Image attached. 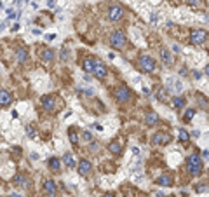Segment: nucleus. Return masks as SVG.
Here are the masks:
<instances>
[{"mask_svg": "<svg viewBox=\"0 0 209 197\" xmlns=\"http://www.w3.org/2000/svg\"><path fill=\"white\" fill-rule=\"evenodd\" d=\"M96 68V61H93V59H84V70L87 72V73H93Z\"/></svg>", "mask_w": 209, "mask_h": 197, "instance_id": "nucleus-15", "label": "nucleus"}, {"mask_svg": "<svg viewBox=\"0 0 209 197\" xmlns=\"http://www.w3.org/2000/svg\"><path fill=\"white\" fill-rule=\"evenodd\" d=\"M202 154H204V159H206V160H209V150H204Z\"/></svg>", "mask_w": 209, "mask_h": 197, "instance_id": "nucleus-34", "label": "nucleus"}, {"mask_svg": "<svg viewBox=\"0 0 209 197\" xmlns=\"http://www.w3.org/2000/svg\"><path fill=\"white\" fill-rule=\"evenodd\" d=\"M7 197H21V196H18V194H14V196H7Z\"/></svg>", "mask_w": 209, "mask_h": 197, "instance_id": "nucleus-38", "label": "nucleus"}, {"mask_svg": "<svg viewBox=\"0 0 209 197\" xmlns=\"http://www.w3.org/2000/svg\"><path fill=\"white\" fill-rule=\"evenodd\" d=\"M204 40H206V32H204V30H192L190 42L193 45H200Z\"/></svg>", "mask_w": 209, "mask_h": 197, "instance_id": "nucleus-5", "label": "nucleus"}, {"mask_svg": "<svg viewBox=\"0 0 209 197\" xmlns=\"http://www.w3.org/2000/svg\"><path fill=\"white\" fill-rule=\"evenodd\" d=\"M59 166H61V164H59V159H56V157L49 159V168H51V169L57 171V169H59Z\"/></svg>", "mask_w": 209, "mask_h": 197, "instance_id": "nucleus-20", "label": "nucleus"}, {"mask_svg": "<svg viewBox=\"0 0 209 197\" xmlns=\"http://www.w3.org/2000/svg\"><path fill=\"white\" fill-rule=\"evenodd\" d=\"M197 192H209V187H204V185H199V187H197Z\"/></svg>", "mask_w": 209, "mask_h": 197, "instance_id": "nucleus-30", "label": "nucleus"}, {"mask_svg": "<svg viewBox=\"0 0 209 197\" xmlns=\"http://www.w3.org/2000/svg\"><path fill=\"white\" fill-rule=\"evenodd\" d=\"M122 14H124V9H122L120 5H112L110 11H108V18L112 21H119L122 18Z\"/></svg>", "mask_w": 209, "mask_h": 197, "instance_id": "nucleus-6", "label": "nucleus"}, {"mask_svg": "<svg viewBox=\"0 0 209 197\" xmlns=\"http://www.w3.org/2000/svg\"><path fill=\"white\" fill-rule=\"evenodd\" d=\"M103 197H115L113 194H106V196H103Z\"/></svg>", "mask_w": 209, "mask_h": 197, "instance_id": "nucleus-37", "label": "nucleus"}, {"mask_svg": "<svg viewBox=\"0 0 209 197\" xmlns=\"http://www.w3.org/2000/svg\"><path fill=\"white\" fill-rule=\"evenodd\" d=\"M89 171H91V162L89 160H80V164H78V173L82 175V176H85V175H89Z\"/></svg>", "mask_w": 209, "mask_h": 197, "instance_id": "nucleus-11", "label": "nucleus"}, {"mask_svg": "<svg viewBox=\"0 0 209 197\" xmlns=\"http://www.w3.org/2000/svg\"><path fill=\"white\" fill-rule=\"evenodd\" d=\"M157 99H159V101H167V94H166L164 89H159V91H157Z\"/></svg>", "mask_w": 209, "mask_h": 197, "instance_id": "nucleus-22", "label": "nucleus"}, {"mask_svg": "<svg viewBox=\"0 0 209 197\" xmlns=\"http://www.w3.org/2000/svg\"><path fill=\"white\" fill-rule=\"evenodd\" d=\"M115 98L119 99V101H122V103H126V101L131 99V91H129L126 86H119V87L115 89Z\"/></svg>", "mask_w": 209, "mask_h": 197, "instance_id": "nucleus-4", "label": "nucleus"}, {"mask_svg": "<svg viewBox=\"0 0 209 197\" xmlns=\"http://www.w3.org/2000/svg\"><path fill=\"white\" fill-rule=\"evenodd\" d=\"M180 141H188V133L185 129H180Z\"/></svg>", "mask_w": 209, "mask_h": 197, "instance_id": "nucleus-26", "label": "nucleus"}, {"mask_svg": "<svg viewBox=\"0 0 209 197\" xmlns=\"http://www.w3.org/2000/svg\"><path fill=\"white\" fill-rule=\"evenodd\" d=\"M108 148H110V152H112V154H120V150H122V147H120V143H119V141H112V143L108 145Z\"/></svg>", "mask_w": 209, "mask_h": 197, "instance_id": "nucleus-18", "label": "nucleus"}, {"mask_svg": "<svg viewBox=\"0 0 209 197\" xmlns=\"http://www.w3.org/2000/svg\"><path fill=\"white\" fill-rule=\"evenodd\" d=\"M183 105H185V98H183V96H178V98L174 99V106H176V108H181Z\"/></svg>", "mask_w": 209, "mask_h": 197, "instance_id": "nucleus-24", "label": "nucleus"}, {"mask_svg": "<svg viewBox=\"0 0 209 197\" xmlns=\"http://www.w3.org/2000/svg\"><path fill=\"white\" fill-rule=\"evenodd\" d=\"M160 58H162V61L166 65H172V58H171V54H169L167 49H160Z\"/></svg>", "mask_w": 209, "mask_h": 197, "instance_id": "nucleus-16", "label": "nucleus"}, {"mask_svg": "<svg viewBox=\"0 0 209 197\" xmlns=\"http://www.w3.org/2000/svg\"><path fill=\"white\" fill-rule=\"evenodd\" d=\"M188 4H190L192 7H200L202 2H200V0H188Z\"/></svg>", "mask_w": 209, "mask_h": 197, "instance_id": "nucleus-29", "label": "nucleus"}, {"mask_svg": "<svg viewBox=\"0 0 209 197\" xmlns=\"http://www.w3.org/2000/svg\"><path fill=\"white\" fill-rule=\"evenodd\" d=\"M44 192L49 194V196H54L56 194V185H54L52 180H45L44 181Z\"/></svg>", "mask_w": 209, "mask_h": 197, "instance_id": "nucleus-12", "label": "nucleus"}, {"mask_svg": "<svg viewBox=\"0 0 209 197\" xmlns=\"http://www.w3.org/2000/svg\"><path fill=\"white\" fill-rule=\"evenodd\" d=\"M193 115H195V110H187V112H185V115H183V120H185V122H188V120H192V119H193Z\"/></svg>", "mask_w": 209, "mask_h": 197, "instance_id": "nucleus-23", "label": "nucleus"}, {"mask_svg": "<svg viewBox=\"0 0 209 197\" xmlns=\"http://www.w3.org/2000/svg\"><path fill=\"white\" fill-rule=\"evenodd\" d=\"M139 68H141L143 72L152 73L153 70H155V63H153V59L150 58V56L143 54V56H139Z\"/></svg>", "mask_w": 209, "mask_h": 197, "instance_id": "nucleus-3", "label": "nucleus"}, {"mask_svg": "<svg viewBox=\"0 0 209 197\" xmlns=\"http://www.w3.org/2000/svg\"><path fill=\"white\" fill-rule=\"evenodd\" d=\"M180 73H181V75L185 77V75H187V68H181V70H180Z\"/></svg>", "mask_w": 209, "mask_h": 197, "instance_id": "nucleus-35", "label": "nucleus"}, {"mask_svg": "<svg viewBox=\"0 0 209 197\" xmlns=\"http://www.w3.org/2000/svg\"><path fill=\"white\" fill-rule=\"evenodd\" d=\"M42 56H44V59H45V61H52V58H54V52H52V51H44V54H42Z\"/></svg>", "mask_w": 209, "mask_h": 197, "instance_id": "nucleus-25", "label": "nucleus"}, {"mask_svg": "<svg viewBox=\"0 0 209 197\" xmlns=\"http://www.w3.org/2000/svg\"><path fill=\"white\" fill-rule=\"evenodd\" d=\"M0 7H2V5H0Z\"/></svg>", "mask_w": 209, "mask_h": 197, "instance_id": "nucleus-41", "label": "nucleus"}, {"mask_svg": "<svg viewBox=\"0 0 209 197\" xmlns=\"http://www.w3.org/2000/svg\"><path fill=\"white\" fill-rule=\"evenodd\" d=\"M14 2H16V4H19V2H21V0H14Z\"/></svg>", "mask_w": 209, "mask_h": 197, "instance_id": "nucleus-39", "label": "nucleus"}, {"mask_svg": "<svg viewBox=\"0 0 209 197\" xmlns=\"http://www.w3.org/2000/svg\"><path fill=\"white\" fill-rule=\"evenodd\" d=\"M171 134H167V133H157L155 136H153V143L155 145H166V143H169L171 141Z\"/></svg>", "mask_w": 209, "mask_h": 197, "instance_id": "nucleus-7", "label": "nucleus"}, {"mask_svg": "<svg viewBox=\"0 0 209 197\" xmlns=\"http://www.w3.org/2000/svg\"><path fill=\"white\" fill-rule=\"evenodd\" d=\"M206 75H209V65L206 66Z\"/></svg>", "mask_w": 209, "mask_h": 197, "instance_id": "nucleus-36", "label": "nucleus"}, {"mask_svg": "<svg viewBox=\"0 0 209 197\" xmlns=\"http://www.w3.org/2000/svg\"><path fill=\"white\" fill-rule=\"evenodd\" d=\"M54 4H56V0H47V5L49 7H54Z\"/></svg>", "mask_w": 209, "mask_h": 197, "instance_id": "nucleus-33", "label": "nucleus"}, {"mask_svg": "<svg viewBox=\"0 0 209 197\" xmlns=\"http://www.w3.org/2000/svg\"><path fill=\"white\" fill-rule=\"evenodd\" d=\"M84 139H89V141L93 139V136H91V133H89V131H85V133H84Z\"/></svg>", "mask_w": 209, "mask_h": 197, "instance_id": "nucleus-32", "label": "nucleus"}, {"mask_svg": "<svg viewBox=\"0 0 209 197\" xmlns=\"http://www.w3.org/2000/svg\"><path fill=\"white\" fill-rule=\"evenodd\" d=\"M63 160H65V164H66L68 168H75V160L72 157V154H65V155H63Z\"/></svg>", "mask_w": 209, "mask_h": 197, "instance_id": "nucleus-19", "label": "nucleus"}, {"mask_svg": "<svg viewBox=\"0 0 209 197\" xmlns=\"http://www.w3.org/2000/svg\"><path fill=\"white\" fill-rule=\"evenodd\" d=\"M169 197H172V196H169Z\"/></svg>", "mask_w": 209, "mask_h": 197, "instance_id": "nucleus-40", "label": "nucleus"}, {"mask_svg": "<svg viewBox=\"0 0 209 197\" xmlns=\"http://www.w3.org/2000/svg\"><path fill=\"white\" fill-rule=\"evenodd\" d=\"M171 183H172L171 175H162V176H159V180H157V185H160V187H169Z\"/></svg>", "mask_w": 209, "mask_h": 197, "instance_id": "nucleus-14", "label": "nucleus"}, {"mask_svg": "<svg viewBox=\"0 0 209 197\" xmlns=\"http://www.w3.org/2000/svg\"><path fill=\"white\" fill-rule=\"evenodd\" d=\"M110 44H112V47L113 49H122L124 45H126V35L122 33V32H113L112 35H110Z\"/></svg>", "mask_w": 209, "mask_h": 197, "instance_id": "nucleus-2", "label": "nucleus"}, {"mask_svg": "<svg viewBox=\"0 0 209 197\" xmlns=\"http://www.w3.org/2000/svg\"><path fill=\"white\" fill-rule=\"evenodd\" d=\"M14 181H16V183H18V185H23V187H24V188H26V187H28V183H26V178H24V176H21V175H18V176L14 178Z\"/></svg>", "mask_w": 209, "mask_h": 197, "instance_id": "nucleus-21", "label": "nucleus"}, {"mask_svg": "<svg viewBox=\"0 0 209 197\" xmlns=\"http://www.w3.org/2000/svg\"><path fill=\"white\" fill-rule=\"evenodd\" d=\"M26 133H28V136H30V138H35V134H37V133H35V129H33L32 126H26Z\"/></svg>", "mask_w": 209, "mask_h": 197, "instance_id": "nucleus-27", "label": "nucleus"}, {"mask_svg": "<svg viewBox=\"0 0 209 197\" xmlns=\"http://www.w3.org/2000/svg\"><path fill=\"white\" fill-rule=\"evenodd\" d=\"M96 75V79H99V80H103L105 77H106V68H105V65H101L99 61H96V68H94V72H93Z\"/></svg>", "mask_w": 209, "mask_h": 197, "instance_id": "nucleus-8", "label": "nucleus"}, {"mask_svg": "<svg viewBox=\"0 0 209 197\" xmlns=\"http://www.w3.org/2000/svg\"><path fill=\"white\" fill-rule=\"evenodd\" d=\"M16 59H18L19 63H24V61L28 59V52H26V49H18V51H16Z\"/></svg>", "mask_w": 209, "mask_h": 197, "instance_id": "nucleus-17", "label": "nucleus"}, {"mask_svg": "<svg viewBox=\"0 0 209 197\" xmlns=\"http://www.w3.org/2000/svg\"><path fill=\"white\" fill-rule=\"evenodd\" d=\"M68 134H70V141H72V143H73V145H75L77 143V134H75V131H73V129H70V133H68Z\"/></svg>", "mask_w": 209, "mask_h": 197, "instance_id": "nucleus-28", "label": "nucleus"}, {"mask_svg": "<svg viewBox=\"0 0 209 197\" xmlns=\"http://www.w3.org/2000/svg\"><path fill=\"white\" fill-rule=\"evenodd\" d=\"M159 120H160V119H159V115H157L155 112H148V114H147V117H145L147 126H150V127H152V126H157V124H159Z\"/></svg>", "mask_w": 209, "mask_h": 197, "instance_id": "nucleus-10", "label": "nucleus"}, {"mask_svg": "<svg viewBox=\"0 0 209 197\" xmlns=\"http://www.w3.org/2000/svg\"><path fill=\"white\" fill-rule=\"evenodd\" d=\"M11 101H12V94H11L9 91L2 89V91H0V106H7Z\"/></svg>", "mask_w": 209, "mask_h": 197, "instance_id": "nucleus-9", "label": "nucleus"}, {"mask_svg": "<svg viewBox=\"0 0 209 197\" xmlns=\"http://www.w3.org/2000/svg\"><path fill=\"white\" fill-rule=\"evenodd\" d=\"M187 164H188V171L193 176L200 175V171H202V159L199 157L197 154H192L188 157V160H187Z\"/></svg>", "mask_w": 209, "mask_h": 197, "instance_id": "nucleus-1", "label": "nucleus"}, {"mask_svg": "<svg viewBox=\"0 0 209 197\" xmlns=\"http://www.w3.org/2000/svg\"><path fill=\"white\" fill-rule=\"evenodd\" d=\"M199 105H200V106H204V108H208V101H206L204 98H199Z\"/></svg>", "mask_w": 209, "mask_h": 197, "instance_id": "nucleus-31", "label": "nucleus"}, {"mask_svg": "<svg viewBox=\"0 0 209 197\" xmlns=\"http://www.w3.org/2000/svg\"><path fill=\"white\" fill-rule=\"evenodd\" d=\"M42 105H44L45 110L52 112V110H54V98H52V96H44V98H42Z\"/></svg>", "mask_w": 209, "mask_h": 197, "instance_id": "nucleus-13", "label": "nucleus"}]
</instances>
